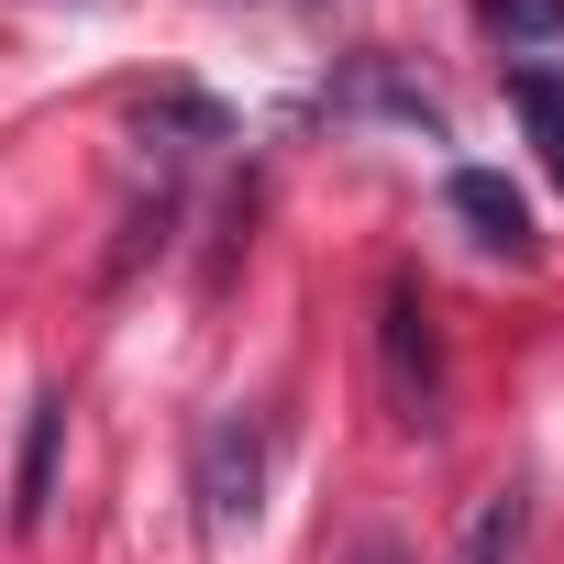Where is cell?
<instances>
[{"label": "cell", "mask_w": 564, "mask_h": 564, "mask_svg": "<svg viewBox=\"0 0 564 564\" xmlns=\"http://www.w3.org/2000/svg\"><path fill=\"white\" fill-rule=\"evenodd\" d=\"M188 487H199V531H210V542L254 531V509H265V421H254V410H221V421L199 432Z\"/></svg>", "instance_id": "obj_1"}, {"label": "cell", "mask_w": 564, "mask_h": 564, "mask_svg": "<svg viewBox=\"0 0 564 564\" xmlns=\"http://www.w3.org/2000/svg\"><path fill=\"white\" fill-rule=\"evenodd\" d=\"M377 355H388V410L410 432H432L443 421V344H432V300L410 276H388V300H377Z\"/></svg>", "instance_id": "obj_2"}, {"label": "cell", "mask_w": 564, "mask_h": 564, "mask_svg": "<svg viewBox=\"0 0 564 564\" xmlns=\"http://www.w3.org/2000/svg\"><path fill=\"white\" fill-rule=\"evenodd\" d=\"M443 210H454L487 254H531V199H520L498 166H454V177H443Z\"/></svg>", "instance_id": "obj_3"}, {"label": "cell", "mask_w": 564, "mask_h": 564, "mask_svg": "<svg viewBox=\"0 0 564 564\" xmlns=\"http://www.w3.org/2000/svg\"><path fill=\"white\" fill-rule=\"evenodd\" d=\"M56 443H67V399L45 388V399L23 410V476H12V531H23V542H34L45 509H56Z\"/></svg>", "instance_id": "obj_4"}, {"label": "cell", "mask_w": 564, "mask_h": 564, "mask_svg": "<svg viewBox=\"0 0 564 564\" xmlns=\"http://www.w3.org/2000/svg\"><path fill=\"white\" fill-rule=\"evenodd\" d=\"M520 487H487L476 509H465V542H454V564H520Z\"/></svg>", "instance_id": "obj_5"}, {"label": "cell", "mask_w": 564, "mask_h": 564, "mask_svg": "<svg viewBox=\"0 0 564 564\" xmlns=\"http://www.w3.org/2000/svg\"><path fill=\"white\" fill-rule=\"evenodd\" d=\"M509 56H564V0H487Z\"/></svg>", "instance_id": "obj_6"}, {"label": "cell", "mask_w": 564, "mask_h": 564, "mask_svg": "<svg viewBox=\"0 0 564 564\" xmlns=\"http://www.w3.org/2000/svg\"><path fill=\"white\" fill-rule=\"evenodd\" d=\"M509 100H520V122H531V144H542V166L564 177V78H542V67H520V78H509Z\"/></svg>", "instance_id": "obj_7"}, {"label": "cell", "mask_w": 564, "mask_h": 564, "mask_svg": "<svg viewBox=\"0 0 564 564\" xmlns=\"http://www.w3.org/2000/svg\"><path fill=\"white\" fill-rule=\"evenodd\" d=\"M355 564H399V542H355Z\"/></svg>", "instance_id": "obj_8"}]
</instances>
